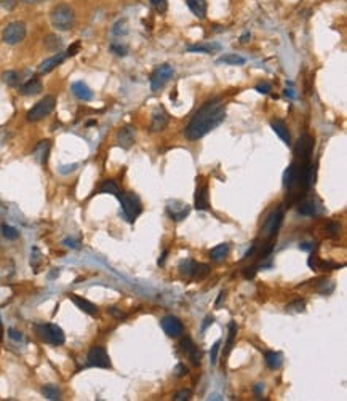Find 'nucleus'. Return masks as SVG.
<instances>
[{"label":"nucleus","mask_w":347,"mask_h":401,"mask_svg":"<svg viewBox=\"0 0 347 401\" xmlns=\"http://www.w3.org/2000/svg\"><path fill=\"white\" fill-rule=\"evenodd\" d=\"M226 118V107L219 99H213L205 103L195 112L192 120L186 128V138L190 141H197L208 134L211 129L219 127Z\"/></svg>","instance_id":"f257e3e1"},{"label":"nucleus","mask_w":347,"mask_h":401,"mask_svg":"<svg viewBox=\"0 0 347 401\" xmlns=\"http://www.w3.org/2000/svg\"><path fill=\"white\" fill-rule=\"evenodd\" d=\"M50 21H52L55 29L71 31L75 22V13L71 5L59 3V5H56V7L52 10V13H50Z\"/></svg>","instance_id":"f03ea898"},{"label":"nucleus","mask_w":347,"mask_h":401,"mask_svg":"<svg viewBox=\"0 0 347 401\" xmlns=\"http://www.w3.org/2000/svg\"><path fill=\"white\" fill-rule=\"evenodd\" d=\"M36 332L43 342L52 344V346H63L66 341L63 329H61L58 325H53V323L36 325Z\"/></svg>","instance_id":"7ed1b4c3"},{"label":"nucleus","mask_w":347,"mask_h":401,"mask_svg":"<svg viewBox=\"0 0 347 401\" xmlns=\"http://www.w3.org/2000/svg\"><path fill=\"white\" fill-rule=\"evenodd\" d=\"M120 205H122V214L128 222H133L143 211L141 201H139L138 195L127 192V194H120L119 197Z\"/></svg>","instance_id":"20e7f679"},{"label":"nucleus","mask_w":347,"mask_h":401,"mask_svg":"<svg viewBox=\"0 0 347 401\" xmlns=\"http://www.w3.org/2000/svg\"><path fill=\"white\" fill-rule=\"evenodd\" d=\"M55 106H56L55 96H45L43 99L38 101V103L26 114L27 122H38V120H42V118L48 117L53 112Z\"/></svg>","instance_id":"39448f33"},{"label":"nucleus","mask_w":347,"mask_h":401,"mask_svg":"<svg viewBox=\"0 0 347 401\" xmlns=\"http://www.w3.org/2000/svg\"><path fill=\"white\" fill-rule=\"evenodd\" d=\"M24 37H26V26L24 22L21 21L10 22L3 31V42L8 45H18L24 40Z\"/></svg>","instance_id":"423d86ee"},{"label":"nucleus","mask_w":347,"mask_h":401,"mask_svg":"<svg viewBox=\"0 0 347 401\" xmlns=\"http://www.w3.org/2000/svg\"><path fill=\"white\" fill-rule=\"evenodd\" d=\"M173 72L175 71H173V67L170 64H162L157 67V69L152 72V75H150V88H152V91H159V90L173 77Z\"/></svg>","instance_id":"0eeeda50"},{"label":"nucleus","mask_w":347,"mask_h":401,"mask_svg":"<svg viewBox=\"0 0 347 401\" xmlns=\"http://www.w3.org/2000/svg\"><path fill=\"white\" fill-rule=\"evenodd\" d=\"M88 366H96V368H110V360L109 355L106 352L104 347L101 346H94L90 348L88 352Z\"/></svg>","instance_id":"6e6552de"},{"label":"nucleus","mask_w":347,"mask_h":401,"mask_svg":"<svg viewBox=\"0 0 347 401\" xmlns=\"http://www.w3.org/2000/svg\"><path fill=\"white\" fill-rule=\"evenodd\" d=\"M160 325H162V329L165 331V334L168 337H179L184 332L183 321L176 317H173V315H166V317L162 318Z\"/></svg>","instance_id":"1a4fd4ad"},{"label":"nucleus","mask_w":347,"mask_h":401,"mask_svg":"<svg viewBox=\"0 0 347 401\" xmlns=\"http://www.w3.org/2000/svg\"><path fill=\"white\" fill-rule=\"evenodd\" d=\"M283 219V213L282 210H275L272 211L267 216V219L264 221V225H262V232H264L266 237H274L277 234V230L280 229V224H282Z\"/></svg>","instance_id":"9d476101"},{"label":"nucleus","mask_w":347,"mask_h":401,"mask_svg":"<svg viewBox=\"0 0 347 401\" xmlns=\"http://www.w3.org/2000/svg\"><path fill=\"white\" fill-rule=\"evenodd\" d=\"M166 211L170 214L171 219H175V221H183V219L190 213V206L179 200H173V201H168Z\"/></svg>","instance_id":"9b49d317"},{"label":"nucleus","mask_w":347,"mask_h":401,"mask_svg":"<svg viewBox=\"0 0 347 401\" xmlns=\"http://www.w3.org/2000/svg\"><path fill=\"white\" fill-rule=\"evenodd\" d=\"M181 348L183 352L187 355V358L190 360V363L194 366H199L200 365V360H201V353L199 347H195V344L192 342V339L190 337H184L181 341Z\"/></svg>","instance_id":"f8f14e48"},{"label":"nucleus","mask_w":347,"mask_h":401,"mask_svg":"<svg viewBox=\"0 0 347 401\" xmlns=\"http://www.w3.org/2000/svg\"><path fill=\"white\" fill-rule=\"evenodd\" d=\"M312 147H313V141L309 134H304V136H301L298 144H296V155L299 157L301 162H309V155L312 152Z\"/></svg>","instance_id":"ddd939ff"},{"label":"nucleus","mask_w":347,"mask_h":401,"mask_svg":"<svg viewBox=\"0 0 347 401\" xmlns=\"http://www.w3.org/2000/svg\"><path fill=\"white\" fill-rule=\"evenodd\" d=\"M115 141L122 149H130L131 146L134 144V129L131 127L120 128L119 131H117Z\"/></svg>","instance_id":"4468645a"},{"label":"nucleus","mask_w":347,"mask_h":401,"mask_svg":"<svg viewBox=\"0 0 347 401\" xmlns=\"http://www.w3.org/2000/svg\"><path fill=\"white\" fill-rule=\"evenodd\" d=\"M66 58H67L66 53H56L53 56H50V58L42 61V64L38 66V72H40V74H48V72H52L55 67H58L61 63H63Z\"/></svg>","instance_id":"2eb2a0df"},{"label":"nucleus","mask_w":347,"mask_h":401,"mask_svg":"<svg viewBox=\"0 0 347 401\" xmlns=\"http://www.w3.org/2000/svg\"><path fill=\"white\" fill-rule=\"evenodd\" d=\"M208 206H210L208 185L206 184L197 185V192H195V208H197V210H206Z\"/></svg>","instance_id":"dca6fc26"},{"label":"nucleus","mask_w":347,"mask_h":401,"mask_svg":"<svg viewBox=\"0 0 347 401\" xmlns=\"http://www.w3.org/2000/svg\"><path fill=\"white\" fill-rule=\"evenodd\" d=\"M50 141H40L37 146H36V149H34V159H36L40 165H45L48 160V155H50Z\"/></svg>","instance_id":"f3484780"},{"label":"nucleus","mask_w":347,"mask_h":401,"mask_svg":"<svg viewBox=\"0 0 347 401\" xmlns=\"http://www.w3.org/2000/svg\"><path fill=\"white\" fill-rule=\"evenodd\" d=\"M71 90L75 98H78L80 101H91L93 99V91L83 82H74Z\"/></svg>","instance_id":"a211bd4d"},{"label":"nucleus","mask_w":347,"mask_h":401,"mask_svg":"<svg viewBox=\"0 0 347 401\" xmlns=\"http://www.w3.org/2000/svg\"><path fill=\"white\" fill-rule=\"evenodd\" d=\"M69 297H71V301L74 302L75 306L82 310V312H85V313H88V315H91V317H94V315L98 313V309H96V306H94V304H91L90 301H87V299L78 297V296H75V294H71Z\"/></svg>","instance_id":"6ab92c4d"},{"label":"nucleus","mask_w":347,"mask_h":401,"mask_svg":"<svg viewBox=\"0 0 347 401\" xmlns=\"http://www.w3.org/2000/svg\"><path fill=\"white\" fill-rule=\"evenodd\" d=\"M42 82L38 80L37 77H34V78H31L29 82H26L24 85H22V87L19 88V93L22 94V96H34V94H38L42 91Z\"/></svg>","instance_id":"aec40b11"},{"label":"nucleus","mask_w":347,"mask_h":401,"mask_svg":"<svg viewBox=\"0 0 347 401\" xmlns=\"http://www.w3.org/2000/svg\"><path fill=\"white\" fill-rule=\"evenodd\" d=\"M166 122H168L166 112L164 109H157L152 114V123H150V128H152V131H162V129L166 127Z\"/></svg>","instance_id":"412c9836"},{"label":"nucleus","mask_w":347,"mask_h":401,"mask_svg":"<svg viewBox=\"0 0 347 401\" xmlns=\"http://www.w3.org/2000/svg\"><path fill=\"white\" fill-rule=\"evenodd\" d=\"M271 127H272L274 131H275L277 136L282 139L285 144H290L291 143V136H290L288 127L285 125L283 120H274V122H271Z\"/></svg>","instance_id":"4be33fe9"},{"label":"nucleus","mask_w":347,"mask_h":401,"mask_svg":"<svg viewBox=\"0 0 347 401\" xmlns=\"http://www.w3.org/2000/svg\"><path fill=\"white\" fill-rule=\"evenodd\" d=\"M189 10L200 19H205L206 16V0H186Z\"/></svg>","instance_id":"5701e85b"},{"label":"nucleus","mask_w":347,"mask_h":401,"mask_svg":"<svg viewBox=\"0 0 347 401\" xmlns=\"http://www.w3.org/2000/svg\"><path fill=\"white\" fill-rule=\"evenodd\" d=\"M227 254H229V245H227V243H221V245L215 246L210 251V257H211V261L221 262V261H224V259H226Z\"/></svg>","instance_id":"b1692460"},{"label":"nucleus","mask_w":347,"mask_h":401,"mask_svg":"<svg viewBox=\"0 0 347 401\" xmlns=\"http://www.w3.org/2000/svg\"><path fill=\"white\" fill-rule=\"evenodd\" d=\"M298 211L302 216H315L317 214V205L315 201L307 199V200H302L299 205H298Z\"/></svg>","instance_id":"393cba45"},{"label":"nucleus","mask_w":347,"mask_h":401,"mask_svg":"<svg viewBox=\"0 0 347 401\" xmlns=\"http://www.w3.org/2000/svg\"><path fill=\"white\" fill-rule=\"evenodd\" d=\"M218 63H224V64H232V66H242L246 63V59L243 56H240L237 53H227L222 55L221 58H218Z\"/></svg>","instance_id":"a878e982"},{"label":"nucleus","mask_w":347,"mask_h":401,"mask_svg":"<svg viewBox=\"0 0 347 401\" xmlns=\"http://www.w3.org/2000/svg\"><path fill=\"white\" fill-rule=\"evenodd\" d=\"M283 363V355L278 352H267L266 353V365L271 369H278Z\"/></svg>","instance_id":"bb28decb"},{"label":"nucleus","mask_w":347,"mask_h":401,"mask_svg":"<svg viewBox=\"0 0 347 401\" xmlns=\"http://www.w3.org/2000/svg\"><path fill=\"white\" fill-rule=\"evenodd\" d=\"M235 336H237V325H235V321H231V323H229V337L226 342V348H224V353H222L224 357H227V355L231 353V350L234 347Z\"/></svg>","instance_id":"cd10ccee"},{"label":"nucleus","mask_w":347,"mask_h":401,"mask_svg":"<svg viewBox=\"0 0 347 401\" xmlns=\"http://www.w3.org/2000/svg\"><path fill=\"white\" fill-rule=\"evenodd\" d=\"M101 192H103V194H110V195L117 197V199H119L120 194H122L120 189H119V185H117L114 181H110V179L104 181V184L101 185Z\"/></svg>","instance_id":"c85d7f7f"},{"label":"nucleus","mask_w":347,"mask_h":401,"mask_svg":"<svg viewBox=\"0 0 347 401\" xmlns=\"http://www.w3.org/2000/svg\"><path fill=\"white\" fill-rule=\"evenodd\" d=\"M195 264L192 259H186V261H181V264H179V273H181L183 276H192L194 275V270H195Z\"/></svg>","instance_id":"c756f323"},{"label":"nucleus","mask_w":347,"mask_h":401,"mask_svg":"<svg viewBox=\"0 0 347 401\" xmlns=\"http://www.w3.org/2000/svg\"><path fill=\"white\" fill-rule=\"evenodd\" d=\"M42 393H43V397L47 398V400H52V401L61 400V392H59V388L56 387V385H45L42 388Z\"/></svg>","instance_id":"7c9ffc66"},{"label":"nucleus","mask_w":347,"mask_h":401,"mask_svg":"<svg viewBox=\"0 0 347 401\" xmlns=\"http://www.w3.org/2000/svg\"><path fill=\"white\" fill-rule=\"evenodd\" d=\"M219 43H206V45H190L187 48L189 52H199V53H211L213 50H219Z\"/></svg>","instance_id":"2f4dec72"},{"label":"nucleus","mask_w":347,"mask_h":401,"mask_svg":"<svg viewBox=\"0 0 347 401\" xmlns=\"http://www.w3.org/2000/svg\"><path fill=\"white\" fill-rule=\"evenodd\" d=\"M3 82L10 85V87H16L19 83V74L15 71H7L3 72Z\"/></svg>","instance_id":"473e14b6"},{"label":"nucleus","mask_w":347,"mask_h":401,"mask_svg":"<svg viewBox=\"0 0 347 401\" xmlns=\"http://www.w3.org/2000/svg\"><path fill=\"white\" fill-rule=\"evenodd\" d=\"M194 275H195V278H197V280H205L206 276L210 275V265H206V264L195 265Z\"/></svg>","instance_id":"72a5a7b5"},{"label":"nucleus","mask_w":347,"mask_h":401,"mask_svg":"<svg viewBox=\"0 0 347 401\" xmlns=\"http://www.w3.org/2000/svg\"><path fill=\"white\" fill-rule=\"evenodd\" d=\"M2 235L5 237V238H8V240H16L19 237V232H18V229L11 227V225H7V224H3L2 225Z\"/></svg>","instance_id":"f704fd0d"},{"label":"nucleus","mask_w":347,"mask_h":401,"mask_svg":"<svg viewBox=\"0 0 347 401\" xmlns=\"http://www.w3.org/2000/svg\"><path fill=\"white\" fill-rule=\"evenodd\" d=\"M339 229H341L339 224L331 221V222H328L327 225H325V234H327L329 238H336V237L339 235Z\"/></svg>","instance_id":"c9c22d12"},{"label":"nucleus","mask_w":347,"mask_h":401,"mask_svg":"<svg viewBox=\"0 0 347 401\" xmlns=\"http://www.w3.org/2000/svg\"><path fill=\"white\" fill-rule=\"evenodd\" d=\"M112 34H114V36H127V34H128L127 21L125 19L117 21L115 24H114V29H112Z\"/></svg>","instance_id":"e433bc0d"},{"label":"nucleus","mask_w":347,"mask_h":401,"mask_svg":"<svg viewBox=\"0 0 347 401\" xmlns=\"http://www.w3.org/2000/svg\"><path fill=\"white\" fill-rule=\"evenodd\" d=\"M288 312H296V313H302L306 310V302L304 301H294L287 306Z\"/></svg>","instance_id":"4c0bfd02"},{"label":"nucleus","mask_w":347,"mask_h":401,"mask_svg":"<svg viewBox=\"0 0 347 401\" xmlns=\"http://www.w3.org/2000/svg\"><path fill=\"white\" fill-rule=\"evenodd\" d=\"M219 347H221V341H216L213 344L211 347V352H210V363L215 366L216 361H218V353H219Z\"/></svg>","instance_id":"58836bf2"},{"label":"nucleus","mask_w":347,"mask_h":401,"mask_svg":"<svg viewBox=\"0 0 347 401\" xmlns=\"http://www.w3.org/2000/svg\"><path fill=\"white\" fill-rule=\"evenodd\" d=\"M150 3H152V7L159 11V13H165L168 8L166 0H150Z\"/></svg>","instance_id":"ea45409f"},{"label":"nucleus","mask_w":347,"mask_h":401,"mask_svg":"<svg viewBox=\"0 0 347 401\" xmlns=\"http://www.w3.org/2000/svg\"><path fill=\"white\" fill-rule=\"evenodd\" d=\"M42 256H40V253H38V250L37 248H32V259H31V265L34 269H36V272H38V265H37V262H40L42 259H40Z\"/></svg>","instance_id":"a19ab883"},{"label":"nucleus","mask_w":347,"mask_h":401,"mask_svg":"<svg viewBox=\"0 0 347 401\" xmlns=\"http://www.w3.org/2000/svg\"><path fill=\"white\" fill-rule=\"evenodd\" d=\"M256 91L267 94V93H271V91H272V85L269 83V82H262V83H259V85H257V87H256Z\"/></svg>","instance_id":"79ce46f5"},{"label":"nucleus","mask_w":347,"mask_h":401,"mask_svg":"<svg viewBox=\"0 0 347 401\" xmlns=\"http://www.w3.org/2000/svg\"><path fill=\"white\" fill-rule=\"evenodd\" d=\"M190 398V390H179L176 395H175V401H186Z\"/></svg>","instance_id":"37998d69"},{"label":"nucleus","mask_w":347,"mask_h":401,"mask_svg":"<svg viewBox=\"0 0 347 401\" xmlns=\"http://www.w3.org/2000/svg\"><path fill=\"white\" fill-rule=\"evenodd\" d=\"M334 290V283L329 281L328 283V288H327V281L323 283V286H318V292H322V294H329V292H333Z\"/></svg>","instance_id":"c03bdc74"},{"label":"nucleus","mask_w":347,"mask_h":401,"mask_svg":"<svg viewBox=\"0 0 347 401\" xmlns=\"http://www.w3.org/2000/svg\"><path fill=\"white\" fill-rule=\"evenodd\" d=\"M8 336H10V339H13V341H16V342L22 341V334H21L19 331L13 329V328H10V329H8Z\"/></svg>","instance_id":"a18cd8bd"},{"label":"nucleus","mask_w":347,"mask_h":401,"mask_svg":"<svg viewBox=\"0 0 347 401\" xmlns=\"http://www.w3.org/2000/svg\"><path fill=\"white\" fill-rule=\"evenodd\" d=\"M78 50H80V42H75V43H72L69 48H67V52H66V56H74Z\"/></svg>","instance_id":"49530a36"},{"label":"nucleus","mask_w":347,"mask_h":401,"mask_svg":"<svg viewBox=\"0 0 347 401\" xmlns=\"http://www.w3.org/2000/svg\"><path fill=\"white\" fill-rule=\"evenodd\" d=\"M110 50H112V52H114L115 55H119V56H125V55H127V48H125V47H120V45H115V43H114V45L110 47Z\"/></svg>","instance_id":"de8ad7c7"},{"label":"nucleus","mask_w":347,"mask_h":401,"mask_svg":"<svg viewBox=\"0 0 347 401\" xmlns=\"http://www.w3.org/2000/svg\"><path fill=\"white\" fill-rule=\"evenodd\" d=\"M307 265H309V267H310V269H313V270L320 269V262H318L317 256H310V257H309V261H307Z\"/></svg>","instance_id":"09e8293b"},{"label":"nucleus","mask_w":347,"mask_h":401,"mask_svg":"<svg viewBox=\"0 0 347 401\" xmlns=\"http://www.w3.org/2000/svg\"><path fill=\"white\" fill-rule=\"evenodd\" d=\"M173 372H175V374H176L178 377H184V376L187 374V369L184 368V366H183L181 363H179V365L175 366V371H173Z\"/></svg>","instance_id":"8fccbe9b"},{"label":"nucleus","mask_w":347,"mask_h":401,"mask_svg":"<svg viewBox=\"0 0 347 401\" xmlns=\"http://www.w3.org/2000/svg\"><path fill=\"white\" fill-rule=\"evenodd\" d=\"M75 169H77V165H75V163H72V165H64V166H61V168H59V173H61V174H67V173L75 171Z\"/></svg>","instance_id":"3c124183"},{"label":"nucleus","mask_w":347,"mask_h":401,"mask_svg":"<svg viewBox=\"0 0 347 401\" xmlns=\"http://www.w3.org/2000/svg\"><path fill=\"white\" fill-rule=\"evenodd\" d=\"M256 275V267H246L245 270H243V276L245 278H253V276Z\"/></svg>","instance_id":"603ef678"},{"label":"nucleus","mask_w":347,"mask_h":401,"mask_svg":"<svg viewBox=\"0 0 347 401\" xmlns=\"http://www.w3.org/2000/svg\"><path fill=\"white\" fill-rule=\"evenodd\" d=\"M213 323H215V318H213L211 315H208V317H206V318L203 320V325H201V332H205V331H206V328L211 326Z\"/></svg>","instance_id":"864d4df0"},{"label":"nucleus","mask_w":347,"mask_h":401,"mask_svg":"<svg viewBox=\"0 0 347 401\" xmlns=\"http://www.w3.org/2000/svg\"><path fill=\"white\" fill-rule=\"evenodd\" d=\"M0 5H2L3 8H7V10H13L16 7V0H3Z\"/></svg>","instance_id":"5fc2aeb1"},{"label":"nucleus","mask_w":347,"mask_h":401,"mask_svg":"<svg viewBox=\"0 0 347 401\" xmlns=\"http://www.w3.org/2000/svg\"><path fill=\"white\" fill-rule=\"evenodd\" d=\"M109 313L114 315V317H117V318H125V315H123L122 312H119V310H117L115 307H110L109 309Z\"/></svg>","instance_id":"6e6d98bb"},{"label":"nucleus","mask_w":347,"mask_h":401,"mask_svg":"<svg viewBox=\"0 0 347 401\" xmlns=\"http://www.w3.org/2000/svg\"><path fill=\"white\" fill-rule=\"evenodd\" d=\"M64 245L69 246V248H78V241L72 240V238H66V240H64Z\"/></svg>","instance_id":"4d7b16f0"},{"label":"nucleus","mask_w":347,"mask_h":401,"mask_svg":"<svg viewBox=\"0 0 347 401\" xmlns=\"http://www.w3.org/2000/svg\"><path fill=\"white\" fill-rule=\"evenodd\" d=\"M253 390H255V393L257 395V397H259V395H261L262 392H264V383H256Z\"/></svg>","instance_id":"13d9d810"},{"label":"nucleus","mask_w":347,"mask_h":401,"mask_svg":"<svg viewBox=\"0 0 347 401\" xmlns=\"http://www.w3.org/2000/svg\"><path fill=\"white\" fill-rule=\"evenodd\" d=\"M312 248H313L312 243H301L299 245V250H302V251H310Z\"/></svg>","instance_id":"bf43d9fd"},{"label":"nucleus","mask_w":347,"mask_h":401,"mask_svg":"<svg viewBox=\"0 0 347 401\" xmlns=\"http://www.w3.org/2000/svg\"><path fill=\"white\" fill-rule=\"evenodd\" d=\"M224 296H226V292H224V291H221L219 294H218V301H216V304H215L216 307H219V306H221V302H222Z\"/></svg>","instance_id":"052dcab7"},{"label":"nucleus","mask_w":347,"mask_h":401,"mask_svg":"<svg viewBox=\"0 0 347 401\" xmlns=\"http://www.w3.org/2000/svg\"><path fill=\"white\" fill-rule=\"evenodd\" d=\"M285 93H287V96H290L291 99H294V98H296V93H294V90H293V88H290V90L287 88V91H285Z\"/></svg>","instance_id":"680f3d73"},{"label":"nucleus","mask_w":347,"mask_h":401,"mask_svg":"<svg viewBox=\"0 0 347 401\" xmlns=\"http://www.w3.org/2000/svg\"><path fill=\"white\" fill-rule=\"evenodd\" d=\"M166 254H168V251H164V254H162V256L159 257V265H164V264H165V259H166Z\"/></svg>","instance_id":"e2e57ef3"},{"label":"nucleus","mask_w":347,"mask_h":401,"mask_svg":"<svg viewBox=\"0 0 347 401\" xmlns=\"http://www.w3.org/2000/svg\"><path fill=\"white\" fill-rule=\"evenodd\" d=\"M53 270H55V272L50 273V275H48V278H56V276L59 275V269H53Z\"/></svg>","instance_id":"0e129e2a"},{"label":"nucleus","mask_w":347,"mask_h":401,"mask_svg":"<svg viewBox=\"0 0 347 401\" xmlns=\"http://www.w3.org/2000/svg\"><path fill=\"white\" fill-rule=\"evenodd\" d=\"M248 38H250V34H243L242 38H240V42H242V43H246V42H248Z\"/></svg>","instance_id":"69168bd1"},{"label":"nucleus","mask_w":347,"mask_h":401,"mask_svg":"<svg viewBox=\"0 0 347 401\" xmlns=\"http://www.w3.org/2000/svg\"><path fill=\"white\" fill-rule=\"evenodd\" d=\"M22 2H26V3H40V2H45V0H22Z\"/></svg>","instance_id":"338daca9"}]
</instances>
